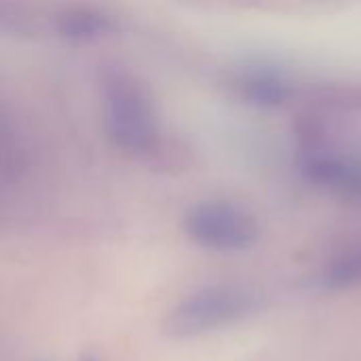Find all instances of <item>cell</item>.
Here are the masks:
<instances>
[{"mask_svg":"<svg viewBox=\"0 0 361 361\" xmlns=\"http://www.w3.org/2000/svg\"><path fill=\"white\" fill-rule=\"evenodd\" d=\"M322 286L328 290H349L361 286V250L347 252L334 258L319 277Z\"/></svg>","mask_w":361,"mask_h":361,"instance_id":"52a82bcc","label":"cell"},{"mask_svg":"<svg viewBox=\"0 0 361 361\" xmlns=\"http://www.w3.org/2000/svg\"><path fill=\"white\" fill-rule=\"evenodd\" d=\"M102 116L110 142L127 154H148L159 142V118L148 89L123 68L102 76Z\"/></svg>","mask_w":361,"mask_h":361,"instance_id":"7a4b0ae2","label":"cell"},{"mask_svg":"<svg viewBox=\"0 0 361 361\" xmlns=\"http://www.w3.org/2000/svg\"><path fill=\"white\" fill-rule=\"evenodd\" d=\"M114 19L97 8L76 6L57 17V32L70 42H93L114 32Z\"/></svg>","mask_w":361,"mask_h":361,"instance_id":"5b68a950","label":"cell"},{"mask_svg":"<svg viewBox=\"0 0 361 361\" xmlns=\"http://www.w3.org/2000/svg\"><path fill=\"white\" fill-rule=\"evenodd\" d=\"M0 30L2 32H23L27 30L25 17L15 11L6 0H0Z\"/></svg>","mask_w":361,"mask_h":361,"instance_id":"ba28073f","label":"cell"},{"mask_svg":"<svg viewBox=\"0 0 361 361\" xmlns=\"http://www.w3.org/2000/svg\"><path fill=\"white\" fill-rule=\"evenodd\" d=\"M264 309V294L252 283L222 281L195 290L165 317L171 338L188 341L241 324Z\"/></svg>","mask_w":361,"mask_h":361,"instance_id":"6da1fadb","label":"cell"},{"mask_svg":"<svg viewBox=\"0 0 361 361\" xmlns=\"http://www.w3.org/2000/svg\"><path fill=\"white\" fill-rule=\"evenodd\" d=\"M82 361H95V360H91V357H85V360Z\"/></svg>","mask_w":361,"mask_h":361,"instance_id":"9c48e42d","label":"cell"},{"mask_svg":"<svg viewBox=\"0 0 361 361\" xmlns=\"http://www.w3.org/2000/svg\"><path fill=\"white\" fill-rule=\"evenodd\" d=\"M237 89L250 104H256L262 108L281 106L292 95L290 82L281 74H277L269 68L245 70L237 80Z\"/></svg>","mask_w":361,"mask_h":361,"instance_id":"8992f818","label":"cell"},{"mask_svg":"<svg viewBox=\"0 0 361 361\" xmlns=\"http://www.w3.org/2000/svg\"><path fill=\"white\" fill-rule=\"evenodd\" d=\"M305 178L345 199L361 203V159L343 154H313L302 163Z\"/></svg>","mask_w":361,"mask_h":361,"instance_id":"277c9868","label":"cell"},{"mask_svg":"<svg viewBox=\"0 0 361 361\" xmlns=\"http://www.w3.org/2000/svg\"><path fill=\"white\" fill-rule=\"evenodd\" d=\"M184 233L203 250L235 254L254 247L260 224L252 212L231 201H201L184 216Z\"/></svg>","mask_w":361,"mask_h":361,"instance_id":"3957f363","label":"cell"}]
</instances>
